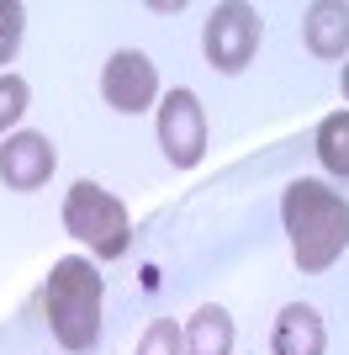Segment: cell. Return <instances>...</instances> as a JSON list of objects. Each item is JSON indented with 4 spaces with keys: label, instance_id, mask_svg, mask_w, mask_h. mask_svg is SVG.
Listing matches in <instances>:
<instances>
[{
    "label": "cell",
    "instance_id": "cell-1",
    "mask_svg": "<svg viewBox=\"0 0 349 355\" xmlns=\"http://www.w3.org/2000/svg\"><path fill=\"white\" fill-rule=\"evenodd\" d=\"M280 223L291 239V260L307 276H323L349 250V196L334 191L328 180H291L280 191Z\"/></svg>",
    "mask_w": 349,
    "mask_h": 355
},
{
    "label": "cell",
    "instance_id": "cell-2",
    "mask_svg": "<svg viewBox=\"0 0 349 355\" xmlns=\"http://www.w3.org/2000/svg\"><path fill=\"white\" fill-rule=\"evenodd\" d=\"M101 297H106V282L85 254L53 260L48 286H43V313H48L53 340L69 355L96 350V340H101Z\"/></svg>",
    "mask_w": 349,
    "mask_h": 355
},
{
    "label": "cell",
    "instance_id": "cell-3",
    "mask_svg": "<svg viewBox=\"0 0 349 355\" xmlns=\"http://www.w3.org/2000/svg\"><path fill=\"white\" fill-rule=\"evenodd\" d=\"M64 228L80 244H90L96 260H122L132 244V218L122 207V196H111L96 180H74L64 196Z\"/></svg>",
    "mask_w": 349,
    "mask_h": 355
},
{
    "label": "cell",
    "instance_id": "cell-4",
    "mask_svg": "<svg viewBox=\"0 0 349 355\" xmlns=\"http://www.w3.org/2000/svg\"><path fill=\"white\" fill-rule=\"evenodd\" d=\"M202 48H206V64L217 74H238L254 64L260 53V11L244 6V0H228V6H212L202 27Z\"/></svg>",
    "mask_w": 349,
    "mask_h": 355
},
{
    "label": "cell",
    "instance_id": "cell-5",
    "mask_svg": "<svg viewBox=\"0 0 349 355\" xmlns=\"http://www.w3.org/2000/svg\"><path fill=\"white\" fill-rule=\"evenodd\" d=\"M159 148L170 154L174 170H196L206 154V112L202 96L186 85H174L170 96L159 101Z\"/></svg>",
    "mask_w": 349,
    "mask_h": 355
},
{
    "label": "cell",
    "instance_id": "cell-6",
    "mask_svg": "<svg viewBox=\"0 0 349 355\" xmlns=\"http://www.w3.org/2000/svg\"><path fill=\"white\" fill-rule=\"evenodd\" d=\"M101 96L111 112H127V117L148 112L159 101V69H154V59L138 53V48H116L101 69Z\"/></svg>",
    "mask_w": 349,
    "mask_h": 355
},
{
    "label": "cell",
    "instance_id": "cell-7",
    "mask_svg": "<svg viewBox=\"0 0 349 355\" xmlns=\"http://www.w3.org/2000/svg\"><path fill=\"white\" fill-rule=\"evenodd\" d=\"M53 170H58V148H53L48 133L16 128V133L0 144V180H6L11 191H43Z\"/></svg>",
    "mask_w": 349,
    "mask_h": 355
},
{
    "label": "cell",
    "instance_id": "cell-8",
    "mask_svg": "<svg viewBox=\"0 0 349 355\" xmlns=\"http://www.w3.org/2000/svg\"><path fill=\"white\" fill-rule=\"evenodd\" d=\"M328 350V329H323L318 308L307 302H286L270 334V355H323Z\"/></svg>",
    "mask_w": 349,
    "mask_h": 355
},
{
    "label": "cell",
    "instance_id": "cell-9",
    "mask_svg": "<svg viewBox=\"0 0 349 355\" xmlns=\"http://www.w3.org/2000/svg\"><path fill=\"white\" fill-rule=\"evenodd\" d=\"M302 37L318 59H344L349 53V6L344 0H318L302 16Z\"/></svg>",
    "mask_w": 349,
    "mask_h": 355
},
{
    "label": "cell",
    "instance_id": "cell-10",
    "mask_svg": "<svg viewBox=\"0 0 349 355\" xmlns=\"http://www.w3.org/2000/svg\"><path fill=\"white\" fill-rule=\"evenodd\" d=\"M186 355H233V313L222 302H202L186 324Z\"/></svg>",
    "mask_w": 349,
    "mask_h": 355
},
{
    "label": "cell",
    "instance_id": "cell-11",
    "mask_svg": "<svg viewBox=\"0 0 349 355\" xmlns=\"http://www.w3.org/2000/svg\"><path fill=\"white\" fill-rule=\"evenodd\" d=\"M318 159H323L328 175L349 180V106L318 122Z\"/></svg>",
    "mask_w": 349,
    "mask_h": 355
},
{
    "label": "cell",
    "instance_id": "cell-12",
    "mask_svg": "<svg viewBox=\"0 0 349 355\" xmlns=\"http://www.w3.org/2000/svg\"><path fill=\"white\" fill-rule=\"evenodd\" d=\"M27 101H32V85L21 80V74H0V138L16 133V122L27 117Z\"/></svg>",
    "mask_w": 349,
    "mask_h": 355
},
{
    "label": "cell",
    "instance_id": "cell-13",
    "mask_svg": "<svg viewBox=\"0 0 349 355\" xmlns=\"http://www.w3.org/2000/svg\"><path fill=\"white\" fill-rule=\"evenodd\" d=\"M138 355H186V329L174 318H154L138 340Z\"/></svg>",
    "mask_w": 349,
    "mask_h": 355
},
{
    "label": "cell",
    "instance_id": "cell-14",
    "mask_svg": "<svg viewBox=\"0 0 349 355\" xmlns=\"http://www.w3.org/2000/svg\"><path fill=\"white\" fill-rule=\"evenodd\" d=\"M21 32H27V6H21V0H0V74H6V64L16 59Z\"/></svg>",
    "mask_w": 349,
    "mask_h": 355
},
{
    "label": "cell",
    "instance_id": "cell-15",
    "mask_svg": "<svg viewBox=\"0 0 349 355\" xmlns=\"http://www.w3.org/2000/svg\"><path fill=\"white\" fill-rule=\"evenodd\" d=\"M339 90H344V101H349V59H344V74H339Z\"/></svg>",
    "mask_w": 349,
    "mask_h": 355
}]
</instances>
